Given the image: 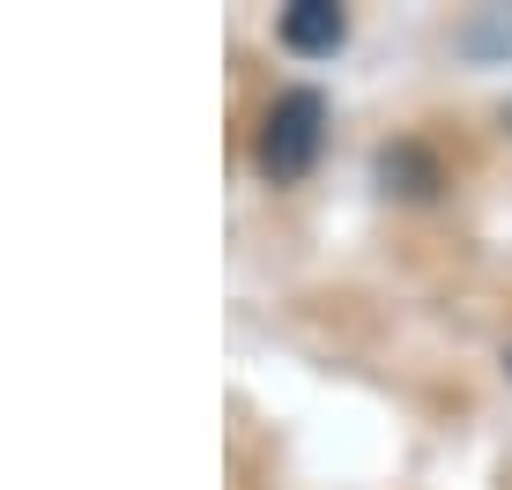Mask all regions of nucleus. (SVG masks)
<instances>
[{
    "label": "nucleus",
    "instance_id": "f257e3e1",
    "mask_svg": "<svg viewBox=\"0 0 512 490\" xmlns=\"http://www.w3.org/2000/svg\"><path fill=\"white\" fill-rule=\"evenodd\" d=\"M320 149H327V97L320 90H282L268 104V119H260V142H253L260 179H275V186L305 179L320 164Z\"/></svg>",
    "mask_w": 512,
    "mask_h": 490
},
{
    "label": "nucleus",
    "instance_id": "7ed1b4c3",
    "mask_svg": "<svg viewBox=\"0 0 512 490\" xmlns=\"http://www.w3.org/2000/svg\"><path fill=\"white\" fill-rule=\"evenodd\" d=\"M379 186H386V194L423 201V194H438V164L416 142H394V149H379Z\"/></svg>",
    "mask_w": 512,
    "mask_h": 490
},
{
    "label": "nucleus",
    "instance_id": "f03ea898",
    "mask_svg": "<svg viewBox=\"0 0 512 490\" xmlns=\"http://www.w3.org/2000/svg\"><path fill=\"white\" fill-rule=\"evenodd\" d=\"M342 38H349V15L334 8V0H290V8H282V45L305 52V60L334 52Z\"/></svg>",
    "mask_w": 512,
    "mask_h": 490
},
{
    "label": "nucleus",
    "instance_id": "39448f33",
    "mask_svg": "<svg viewBox=\"0 0 512 490\" xmlns=\"http://www.w3.org/2000/svg\"><path fill=\"white\" fill-rule=\"evenodd\" d=\"M505 372H512V357H505Z\"/></svg>",
    "mask_w": 512,
    "mask_h": 490
},
{
    "label": "nucleus",
    "instance_id": "20e7f679",
    "mask_svg": "<svg viewBox=\"0 0 512 490\" xmlns=\"http://www.w3.org/2000/svg\"><path fill=\"white\" fill-rule=\"evenodd\" d=\"M505 127H512V104H505Z\"/></svg>",
    "mask_w": 512,
    "mask_h": 490
}]
</instances>
